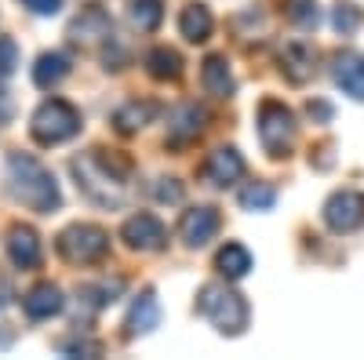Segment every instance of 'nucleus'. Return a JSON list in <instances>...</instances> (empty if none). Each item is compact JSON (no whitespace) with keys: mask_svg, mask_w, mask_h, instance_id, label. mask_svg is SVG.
Wrapping results in <instances>:
<instances>
[{"mask_svg":"<svg viewBox=\"0 0 364 360\" xmlns=\"http://www.w3.org/2000/svg\"><path fill=\"white\" fill-rule=\"evenodd\" d=\"M324 226L331 233H353L364 226V193L357 190H339L324 200V212H321Z\"/></svg>","mask_w":364,"mask_h":360,"instance_id":"nucleus-7","label":"nucleus"},{"mask_svg":"<svg viewBox=\"0 0 364 360\" xmlns=\"http://www.w3.org/2000/svg\"><path fill=\"white\" fill-rule=\"evenodd\" d=\"M70 40L84 51H95L99 44H109L113 40V18L102 8H84L70 22Z\"/></svg>","mask_w":364,"mask_h":360,"instance_id":"nucleus-8","label":"nucleus"},{"mask_svg":"<svg viewBox=\"0 0 364 360\" xmlns=\"http://www.w3.org/2000/svg\"><path fill=\"white\" fill-rule=\"evenodd\" d=\"M281 73H284V80H291V84H306V80L317 73V55H314V48L302 44V40L284 44V51H281Z\"/></svg>","mask_w":364,"mask_h":360,"instance_id":"nucleus-15","label":"nucleus"},{"mask_svg":"<svg viewBox=\"0 0 364 360\" xmlns=\"http://www.w3.org/2000/svg\"><path fill=\"white\" fill-rule=\"evenodd\" d=\"M215 269L226 277V280H240V277H248V269H252V255L245 244H226L219 255H215Z\"/></svg>","mask_w":364,"mask_h":360,"instance_id":"nucleus-23","label":"nucleus"},{"mask_svg":"<svg viewBox=\"0 0 364 360\" xmlns=\"http://www.w3.org/2000/svg\"><path fill=\"white\" fill-rule=\"evenodd\" d=\"M154 113H157L154 102H139V99H132V102H124V106L113 113V124H117L120 135H135L139 128H146L149 120H154Z\"/></svg>","mask_w":364,"mask_h":360,"instance_id":"nucleus-21","label":"nucleus"},{"mask_svg":"<svg viewBox=\"0 0 364 360\" xmlns=\"http://www.w3.org/2000/svg\"><path fill=\"white\" fill-rule=\"evenodd\" d=\"M273 200H277V190L269 182H248L240 190V207H245V212H269Z\"/></svg>","mask_w":364,"mask_h":360,"instance_id":"nucleus-26","label":"nucleus"},{"mask_svg":"<svg viewBox=\"0 0 364 360\" xmlns=\"http://www.w3.org/2000/svg\"><path fill=\"white\" fill-rule=\"evenodd\" d=\"M80 131V113L77 106H70L66 99H48L37 106L33 120H29V135L37 146H58L70 142Z\"/></svg>","mask_w":364,"mask_h":360,"instance_id":"nucleus-4","label":"nucleus"},{"mask_svg":"<svg viewBox=\"0 0 364 360\" xmlns=\"http://www.w3.org/2000/svg\"><path fill=\"white\" fill-rule=\"evenodd\" d=\"M157 324H161V302H157V295L154 291H142L135 302H132V313L124 320V339H142V335L154 332Z\"/></svg>","mask_w":364,"mask_h":360,"instance_id":"nucleus-16","label":"nucleus"},{"mask_svg":"<svg viewBox=\"0 0 364 360\" xmlns=\"http://www.w3.org/2000/svg\"><path fill=\"white\" fill-rule=\"evenodd\" d=\"M55 248L70 266H95L109 255V233L91 222H73L58 233Z\"/></svg>","mask_w":364,"mask_h":360,"instance_id":"nucleus-5","label":"nucleus"},{"mask_svg":"<svg viewBox=\"0 0 364 360\" xmlns=\"http://www.w3.org/2000/svg\"><path fill=\"white\" fill-rule=\"evenodd\" d=\"M219 229H223V219H219V212L215 207H190V212H182V222H178V236H182V244L186 248H208L211 240L219 236Z\"/></svg>","mask_w":364,"mask_h":360,"instance_id":"nucleus-9","label":"nucleus"},{"mask_svg":"<svg viewBox=\"0 0 364 360\" xmlns=\"http://www.w3.org/2000/svg\"><path fill=\"white\" fill-rule=\"evenodd\" d=\"M22 8H29L33 15H58L63 11V0H22Z\"/></svg>","mask_w":364,"mask_h":360,"instance_id":"nucleus-32","label":"nucleus"},{"mask_svg":"<svg viewBox=\"0 0 364 360\" xmlns=\"http://www.w3.org/2000/svg\"><path fill=\"white\" fill-rule=\"evenodd\" d=\"M164 18L161 0H128V22L139 29V33H154Z\"/></svg>","mask_w":364,"mask_h":360,"instance_id":"nucleus-25","label":"nucleus"},{"mask_svg":"<svg viewBox=\"0 0 364 360\" xmlns=\"http://www.w3.org/2000/svg\"><path fill=\"white\" fill-rule=\"evenodd\" d=\"M15 66H18V48H15V40L11 37H0V77H11L15 73Z\"/></svg>","mask_w":364,"mask_h":360,"instance_id":"nucleus-29","label":"nucleus"},{"mask_svg":"<svg viewBox=\"0 0 364 360\" xmlns=\"http://www.w3.org/2000/svg\"><path fill=\"white\" fill-rule=\"evenodd\" d=\"M58 349H63L66 356H99L102 349H99V342H91V339H63L58 342Z\"/></svg>","mask_w":364,"mask_h":360,"instance_id":"nucleus-30","label":"nucleus"},{"mask_svg":"<svg viewBox=\"0 0 364 360\" xmlns=\"http://www.w3.org/2000/svg\"><path fill=\"white\" fill-rule=\"evenodd\" d=\"M4 186L11 193V200H18L22 207L37 215H48L63 204V193H58L55 175L29 153H8L4 160Z\"/></svg>","mask_w":364,"mask_h":360,"instance_id":"nucleus-2","label":"nucleus"},{"mask_svg":"<svg viewBox=\"0 0 364 360\" xmlns=\"http://www.w3.org/2000/svg\"><path fill=\"white\" fill-rule=\"evenodd\" d=\"M146 70L154 80H178L182 77V58L171 48H154L146 55Z\"/></svg>","mask_w":364,"mask_h":360,"instance_id":"nucleus-24","label":"nucleus"},{"mask_svg":"<svg viewBox=\"0 0 364 360\" xmlns=\"http://www.w3.org/2000/svg\"><path fill=\"white\" fill-rule=\"evenodd\" d=\"M124 277H102V280H95V284H80L77 288V298H80V306L84 310H106V306H113L120 295H124Z\"/></svg>","mask_w":364,"mask_h":360,"instance_id":"nucleus-18","label":"nucleus"},{"mask_svg":"<svg viewBox=\"0 0 364 360\" xmlns=\"http://www.w3.org/2000/svg\"><path fill=\"white\" fill-rule=\"evenodd\" d=\"M284 15H288L299 29H314V26L321 22L317 0H288V4H284Z\"/></svg>","mask_w":364,"mask_h":360,"instance_id":"nucleus-28","label":"nucleus"},{"mask_svg":"<svg viewBox=\"0 0 364 360\" xmlns=\"http://www.w3.org/2000/svg\"><path fill=\"white\" fill-rule=\"evenodd\" d=\"M200 175H204V182H208V186L226 190V186L240 182V175H245V157H240L233 146H223V149H215V153L204 160Z\"/></svg>","mask_w":364,"mask_h":360,"instance_id":"nucleus-12","label":"nucleus"},{"mask_svg":"<svg viewBox=\"0 0 364 360\" xmlns=\"http://www.w3.org/2000/svg\"><path fill=\"white\" fill-rule=\"evenodd\" d=\"M178 33L186 37L190 44H204L211 37V11L204 4H190V8H182L178 15Z\"/></svg>","mask_w":364,"mask_h":360,"instance_id":"nucleus-22","label":"nucleus"},{"mask_svg":"<svg viewBox=\"0 0 364 360\" xmlns=\"http://www.w3.org/2000/svg\"><path fill=\"white\" fill-rule=\"evenodd\" d=\"M70 73V58L66 55H58V51H44L37 58V66H33V84L41 87V92H51L55 84H63Z\"/></svg>","mask_w":364,"mask_h":360,"instance_id":"nucleus-20","label":"nucleus"},{"mask_svg":"<svg viewBox=\"0 0 364 360\" xmlns=\"http://www.w3.org/2000/svg\"><path fill=\"white\" fill-rule=\"evenodd\" d=\"M120 240L132 248V251H161L168 244V229L157 215L149 212H139L124 222V229H120Z\"/></svg>","mask_w":364,"mask_h":360,"instance_id":"nucleus-10","label":"nucleus"},{"mask_svg":"<svg viewBox=\"0 0 364 360\" xmlns=\"http://www.w3.org/2000/svg\"><path fill=\"white\" fill-rule=\"evenodd\" d=\"M331 80H336L353 102H364V55L346 48L331 55Z\"/></svg>","mask_w":364,"mask_h":360,"instance_id":"nucleus-11","label":"nucleus"},{"mask_svg":"<svg viewBox=\"0 0 364 360\" xmlns=\"http://www.w3.org/2000/svg\"><path fill=\"white\" fill-rule=\"evenodd\" d=\"M197 313L215 327L219 335H245V327L252 320V310L245 302V295L226 288V284H204L200 288V298H197Z\"/></svg>","mask_w":364,"mask_h":360,"instance_id":"nucleus-3","label":"nucleus"},{"mask_svg":"<svg viewBox=\"0 0 364 360\" xmlns=\"http://www.w3.org/2000/svg\"><path fill=\"white\" fill-rule=\"evenodd\" d=\"M63 306H66V298H63V291H58L55 284H37L22 298V310H26L29 320H51V317L63 313Z\"/></svg>","mask_w":364,"mask_h":360,"instance_id":"nucleus-17","label":"nucleus"},{"mask_svg":"<svg viewBox=\"0 0 364 360\" xmlns=\"http://www.w3.org/2000/svg\"><path fill=\"white\" fill-rule=\"evenodd\" d=\"M200 84L211 99H233V73H230V62L226 55H208L204 58V70H200Z\"/></svg>","mask_w":364,"mask_h":360,"instance_id":"nucleus-19","label":"nucleus"},{"mask_svg":"<svg viewBox=\"0 0 364 360\" xmlns=\"http://www.w3.org/2000/svg\"><path fill=\"white\" fill-rule=\"evenodd\" d=\"M154 197H157V200H164V204H178V200H182V186L175 182V178H157Z\"/></svg>","mask_w":364,"mask_h":360,"instance_id":"nucleus-31","label":"nucleus"},{"mask_svg":"<svg viewBox=\"0 0 364 360\" xmlns=\"http://www.w3.org/2000/svg\"><path fill=\"white\" fill-rule=\"evenodd\" d=\"M255 124H259V142L262 149L273 157V160H284L291 153V146H295V113L277 102V99H266L259 106V116H255Z\"/></svg>","mask_w":364,"mask_h":360,"instance_id":"nucleus-6","label":"nucleus"},{"mask_svg":"<svg viewBox=\"0 0 364 360\" xmlns=\"http://www.w3.org/2000/svg\"><path fill=\"white\" fill-rule=\"evenodd\" d=\"M70 171L77 178V190L95 207L117 212L132 200V164L124 157H113L106 149H87L70 160Z\"/></svg>","mask_w":364,"mask_h":360,"instance_id":"nucleus-1","label":"nucleus"},{"mask_svg":"<svg viewBox=\"0 0 364 360\" xmlns=\"http://www.w3.org/2000/svg\"><path fill=\"white\" fill-rule=\"evenodd\" d=\"M204 120H208V113H204L197 102H182V106L171 109V116H168V142H171V146H186V142L200 138Z\"/></svg>","mask_w":364,"mask_h":360,"instance_id":"nucleus-14","label":"nucleus"},{"mask_svg":"<svg viewBox=\"0 0 364 360\" xmlns=\"http://www.w3.org/2000/svg\"><path fill=\"white\" fill-rule=\"evenodd\" d=\"M310 116H321V120H328V116H331V106H324V102H310Z\"/></svg>","mask_w":364,"mask_h":360,"instance_id":"nucleus-33","label":"nucleus"},{"mask_svg":"<svg viewBox=\"0 0 364 360\" xmlns=\"http://www.w3.org/2000/svg\"><path fill=\"white\" fill-rule=\"evenodd\" d=\"M331 26H336V29H339L343 37H353L357 29L364 26V11H360L357 4H350V0H339L336 15H331Z\"/></svg>","mask_w":364,"mask_h":360,"instance_id":"nucleus-27","label":"nucleus"},{"mask_svg":"<svg viewBox=\"0 0 364 360\" xmlns=\"http://www.w3.org/2000/svg\"><path fill=\"white\" fill-rule=\"evenodd\" d=\"M4 251L11 258L15 269H37L41 266V236L29 229V226H11L4 233Z\"/></svg>","mask_w":364,"mask_h":360,"instance_id":"nucleus-13","label":"nucleus"}]
</instances>
